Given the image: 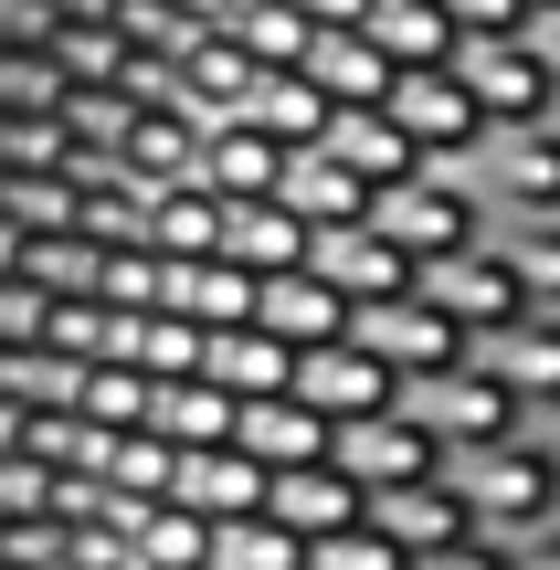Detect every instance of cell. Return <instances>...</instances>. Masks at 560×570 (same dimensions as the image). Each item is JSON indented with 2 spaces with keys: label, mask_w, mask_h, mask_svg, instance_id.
<instances>
[{
  "label": "cell",
  "mask_w": 560,
  "mask_h": 570,
  "mask_svg": "<svg viewBox=\"0 0 560 570\" xmlns=\"http://www.w3.org/2000/svg\"><path fill=\"white\" fill-rule=\"evenodd\" d=\"M444 475L465 487V508H477L487 539H508V550H529L540 529H560V465L529 433H508V444H477V454H444Z\"/></svg>",
  "instance_id": "6da1fadb"
},
{
  "label": "cell",
  "mask_w": 560,
  "mask_h": 570,
  "mask_svg": "<svg viewBox=\"0 0 560 570\" xmlns=\"http://www.w3.org/2000/svg\"><path fill=\"white\" fill-rule=\"evenodd\" d=\"M402 412H413L444 454H477V444L529 433V402L498 381V370H477V360H465V370H434V381H402Z\"/></svg>",
  "instance_id": "7a4b0ae2"
},
{
  "label": "cell",
  "mask_w": 560,
  "mask_h": 570,
  "mask_svg": "<svg viewBox=\"0 0 560 570\" xmlns=\"http://www.w3.org/2000/svg\"><path fill=\"white\" fill-rule=\"evenodd\" d=\"M455 75L465 96H477L487 138H508V127H560V85H550V53L529 32H498V42H455Z\"/></svg>",
  "instance_id": "3957f363"
},
{
  "label": "cell",
  "mask_w": 560,
  "mask_h": 570,
  "mask_svg": "<svg viewBox=\"0 0 560 570\" xmlns=\"http://www.w3.org/2000/svg\"><path fill=\"white\" fill-rule=\"evenodd\" d=\"M413 285L465 327V338H498V327H519V317H529V275H519V254H508L498 233H487V244H465V254H434Z\"/></svg>",
  "instance_id": "277c9868"
},
{
  "label": "cell",
  "mask_w": 560,
  "mask_h": 570,
  "mask_svg": "<svg viewBox=\"0 0 560 570\" xmlns=\"http://www.w3.org/2000/svg\"><path fill=\"white\" fill-rule=\"evenodd\" d=\"M350 338L371 348L392 381H434V370H465V348H477V338H465V327L444 317L434 296H423V285H413V296H381V306H350Z\"/></svg>",
  "instance_id": "5b68a950"
},
{
  "label": "cell",
  "mask_w": 560,
  "mask_h": 570,
  "mask_svg": "<svg viewBox=\"0 0 560 570\" xmlns=\"http://www.w3.org/2000/svg\"><path fill=\"white\" fill-rule=\"evenodd\" d=\"M477 190L498 223H560V127H508L477 148Z\"/></svg>",
  "instance_id": "8992f818"
},
{
  "label": "cell",
  "mask_w": 560,
  "mask_h": 570,
  "mask_svg": "<svg viewBox=\"0 0 560 570\" xmlns=\"http://www.w3.org/2000/svg\"><path fill=\"white\" fill-rule=\"evenodd\" d=\"M371 529L381 539H402V550H455V539H477V508H465V487L455 475H413V487H381L371 497Z\"/></svg>",
  "instance_id": "52a82bcc"
},
{
  "label": "cell",
  "mask_w": 560,
  "mask_h": 570,
  "mask_svg": "<svg viewBox=\"0 0 560 570\" xmlns=\"http://www.w3.org/2000/svg\"><path fill=\"white\" fill-rule=\"evenodd\" d=\"M265 518L286 539H328V529H360L371 518V487L338 475V465H286V475H265Z\"/></svg>",
  "instance_id": "ba28073f"
},
{
  "label": "cell",
  "mask_w": 560,
  "mask_h": 570,
  "mask_svg": "<svg viewBox=\"0 0 560 570\" xmlns=\"http://www.w3.org/2000/svg\"><path fill=\"white\" fill-rule=\"evenodd\" d=\"M465 360H477V370H498V381L519 391L529 412H540V402H560V317H550V306H529L519 327H498V338H477Z\"/></svg>",
  "instance_id": "9c48e42d"
},
{
  "label": "cell",
  "mask_w": 560,
  "mask_h": 570,
  "mask_svg": "<svg viewBox=\"0 0 560 570\" xmlns=\"http://www.w3.org/2000/svg\"><path fill=\"white\" fill-rule=\"evenodd\" d=\"M296 570H413V550H402V539H381L371 518H360V529L307 539V560H296Z\"/></svg>",
  "instance_id": "30bf717a"
},
{
  "label": "cell",
  "mask_w": 560,
  "mask_h": 570,
  "mask_svg": "<svg viewBox=\"0 0 560 570\" xmlns=\"http://www.w3.org/2000/svg\"><path fill=\"white\" fill-rule=\"evenodd\" d=\"M498 244L519 254L529 306H550V317H560V223H498Z\"/></svg>",
  "instance_id": "8fae6325"
},
{
  "label": "cell",
  "mask_w": 560,
  "mask_h": 570,
  "mask_svg": "<svg viewBox=\"0 0 560 570\" xmlns=\"http://www.w3.org/2000/svg\"><path fill=\"white\" fill-rule=\"evenodd\" d=\"M455 42H498V32H529V0H444Z\"/></svg>",
  "instance_id": "7c38bea8"
},
{
  "label": "cell",
  "mask_w": 560,
  "mask_h": 570,
  "mask_svg": "<svg viewBox=\"0 0 560 570\" xmlns=\"http://www.w3.org/2000/svg\"><path fill=\"white\" fill-rule=\"evenodd\" d=\"M413 570H519V550H508V539H487V529H477V539H455V550H423Z\"/></svg>",
  "instance_id": "4fadbf2b"
},
{
  "label": "cell",
  "mask_w": 560,
  "mask_h": 570,
  "mask_svg": "<svg viewBox=\"0 0 560 570\" xmlns=\"http://www.w3.org/2000/svg\"><path fill=\"white\" fill-rule=\"evenodd\" d=\"M529 444H540L550 465H560V402H540V412H529Z\"/></svg>",
  "instance_id": "5bb4252c"
},
{
  "label": "cell",
  "mask_w": 560,
  "mask_h": 570,
  "mask_svg": "<svg viewBox=\"0 0 560 570\" xmlns=\"http://www.w3.org/2000/svg\"><path fill=\"white\" fill-rule=\"evenodd\" d=\"M529 42L550 53V85H560V11H540V21H529Z\"/></svg>",
  "instance_id": "9a60e30c"
},
{
  "label": "cell",
  "mask_w": 560,
  "mask_h": 570,
  "mask_svg": "<svg viewBox=\"0 0 560 570\" xmlns=\"http://www.w3.org/2000/svg\"><path fill=\"white\" fill-rule=\"evenodd\" d=\"M519 570H560V529H540V539H529V550H519Z\"/></svg>",
  "instance_id": "2e32d148"
},
{
  "label": "cell",
  "mask_w": 560,
  "mask_h": 570,
  "mask_svg": "<svg viewBox=\"0 0 560 570\" xmlns=\"http://www.w3.org/2000/svg\"><path fill=\"white\" fill-rule=\"evenodd\" d=\"M540 11H560V0H529V21H540Z\"/></svg>",
  "instance_id": "e0dca14e"
}]
</instances>
